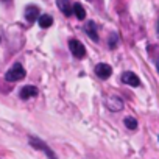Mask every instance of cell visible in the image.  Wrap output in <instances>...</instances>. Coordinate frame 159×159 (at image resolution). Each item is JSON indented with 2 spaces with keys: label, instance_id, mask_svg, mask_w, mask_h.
<instances>
[{
  "label": "cell",
  "instance_id": "4",
  "mask_svg": "<svg viewBox=\"0 0 159 159\" xmlns=\"http://www.w3.org/2000/svg\"><path fill=\"white\" fill-rule=\"evenodd\" d=\"M30 143H31V147H34V148H38V150H42L50 159H56V156H55V153L41 140V139H36V137H30Z\"/></svg>",
  "mask_w": 159,
  "mask_h": 159
},
{
  "label": "cell",
  "instance_id": "3",
  "mask_svg": "<svg viewBox=\"0 0 159 159\" xmlns=\"http://www.w3.org/2000/svg\"><path fill=\"white\" fill-rule=\"evenodd\" d=\"M106 108L109 111H112V112H119V111L123 109V100L119 98V97H116V95L108 97L106 98Z\"/></svg>",
  "mask_w": 159,
  "mask_h": 159
},
{
  "label": "cell",
  "instance_id": "15",
  "mask_svg": "<svg viewBox=\"0 0 159 159\" xmlns=\"http://www.w3.org/2000/svg\"><path fill=\"white\" fill-rule=\"evenodd\" d=\"M2 2H10V0H2Z\"/></svg>",
  "mask_w": 159,
  "mask_h": 159
},
{
  "label": "cell",
  "instance_id": "16",
  "mask_svg": "<svg viewBox=\"0 0 159 159\" xmlns=\"http://www.w3.org/2000/svg\"><path fill=\"white\" fill-rule=\"evenodd\" d=\"M157 72H159V64H157Z\"/></svg>",
  "mask_w": 159,
  "mask_h": 159
},
{
  "label": "cell",
  "instance_id": "5",
  "mask_svg": "<svg viewBox=\"0 0 159 159\" xmlns=\"http://www.w3.org/2000/svg\"><path fill=\"white\" fill-rule=\"evenodd\" d=\"M122 81H123L125 84L133 86V88L140 86V80H139V76H137L136 73H133V72H125V73L122 75Z\"/></svg>",
  "mask_w": 159,
  "mask_h": 159
},
{
  "label": "cell",
  "instance_id": "11",
  "mask_svg": "<svg viewBox=\"0 0 159 159\" xmlns=\"http://www.w3.org/2000/svg\"><path fill=\"white\" fill-rule=\"evenodd\" d=\"M38 22H39V27H41V28H48V27H52V24H53V17L48 16V14H42V16L38 19Z\"/></svg>",
  "mask_w": 159,
  "mask_h": 159
},
{
  "label": "cell",
  "instance_id": "8",
  "mask_svg": "<svg viewBox=\"0 0 159 159\" xmlns=\"http://www.w3.org/2000/svg\"><path fill=\"white\" fill-rule=\"evenodd\" d=\"M56 5H58V8L62 11L64 16H70V14L73 13V7L70 5L69 0H56Z\"/></svg>",
  "mask_w": 159,
  "mask_h": 159
},
{
  "label": "cell",
  "instance_id": "6",
  "mask_svg": "<svg viewBox=\"0 0 159 159\" xmlns=\"http://www.w3.org/2000/svg\"><path fill=\"white\" fill-rule=\"evenodd\" d=\"M95 73H97V76H100L102 80H106V78L111 76L112 69H111V66H108V64H105V62H100V64L95 66Z\"/></svg>",
  "mask_w": 159,
  "mask_h": 159
},
{
  "label": "cell",
  "instance_id": "12",
  "mask_svg": "<svg viewBox=\"0 0 159 159\" xmlns=\"http://www.w3.org/2000/svg\"><path fill=\"white\" fill-rule=\"evenodd\" d=\"M73 14H75L80 20H83V19L86 17V11H84V8L80 5V3H75V5H73Z\"/></svg>",
  "mask_w": 159,
  "mask_h": 159
},
{
  "label": "cell",
  "instance_id": "2",
  "mask_svg": "<svg viewBox=\"0 0 159 159\" xmlns=\"http://www.w3.org/2000/svg\"><path fill=\"white\" fill-rule=\"evenodd\" d=\"M69 48H70L72 55H73L75 58H78V59H83V58L86 56V48H84V45L80 42V41H76V39H70V41H69Z\"/></svg>",
  "mask_w": 159,
  "mask_h": 159
},
{
  "label": "cell",
  "instance_id": "7",
  "mask_svg": "<svg viewBox=\"0 0 159 159\" xmlns=\"http://www.w3.org/2000/svg\"><path fill=\"white\" fill-rule=\"evenodd\" d=\"M41 16H39V8L36 7V5H28L27 8H25V19L30 22V24H33V22H36V19H39Z\"/></svg>",
  "mask_w": 159,
  "mask_h": 159
},
{
  "label": "cell",
  "instance_id": "13",
  "mask_svg": "<svg viewBox=\"0 0 159 159\" xmlns=\"http://www.w3.org/2000/svg\"><path fill=\"white\" fill-rule=\"evenodd\" d=\"M125 125H126L128 129H136V128H137V122H136V119H133V117H126V119H125Z\"/></svg>",
  "mask_w": 159,
  "mask_h": 159
},
{
  "label": "cell",
  "instance_id": "10",
  "mask_svg": "<svg viewBox=\"0 0 159 159\" xmlns=\"http://www.w3.org/2000/svg\"><path fill=\"white\" fill-rule=\"evenodd\" d=\"M36 95H38V89L34 86H25L20 89V98H24V100H28V98L36 97Z\"/></svg>",
  "mask_w": 159,
  "mask_h": 159
},
{
  "label": "cell",
  "instance_id": "1",
  "mask_svg": "<svg viewBox=\"0 0 159 159\" xmlns=\"http://www.w3.org/2000/svg\"><path fill=\"white\" fill-rule=\"evenodd\" d=\"M25 76V70L22 67V64H14L7 73H5V80L10 83H16V81H20V80Z\"/></svg>",
  "mask_w": 159,
  "mask_h": 159
},
{
  "label": "cell",
  "instance_id": "9",
  "mask_svg": "<svg viewBox=\"0 0 159 159\" xmlns=\"http://www.w3.org/2000/svg\"><path fill=\"white\" fill-rule=\"evenodd\" d=\"M84 31H86V34H88V36H89L92 41H98V33H97L95 22L89 20V22L86 24V27H84Z\"/></svg>",
  "mask_w": 159,
  "mask_h": 159
},
{
  "label": "cell",
  "instance_id": "14",
  "mask_svg": "<svg viewBox=\"0 0 159 159\" xmlns=\"http://www.w3.org/2000/svg\"><path fill=\"white\" fill-rule=\"evenodd\" d=\"M109 47H111V48H116V47H117V34H112V36L109 38Z\"/></svg>",
  "mask_w": 159,
  "mask_h": 159
}]
</instances>
